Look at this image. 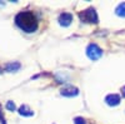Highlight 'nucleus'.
Here are the masks:
<instances>
[{"mask_svg": "<svg viewBox=\"0 0 125 124\" xmlns=\"http://www.w3.org/2000/svg\"><path fill=\"white\" fill-rule=\"evenodd\" d=\"M74 124H86L85 119L84 118H81V117H76L74 119Z\"/></svg>", "mask_w": 125, "mask_h": 124, "instance_id": "9b49d317", "label": "nucleus"}, {"mask_svg": "<svg viewBox=\"0 0 125 124\" xmlns=\"http://www.w3.org/2000/svg\"><path fill=\"white\" fill-rule=\"evenodd\" d=\"M20 63H16V61H14V63H8L5 65V70L6 71H16L20 69Z\"/></svg>", "mask_w": 125, "mask_h": 124, "instance_id": "6e6552de", "label": "nucleus"}, {"mask_svg": "<svg viewBox=\"0 0 125 124\" xmlns=\"http://www.w3.org/2000/svg\"><path fill=\"white\" fill-rule=\"evenodd\" d=\"M0 70H1V68H0Z\"/></svg>", "mask_w": 125, "mask_h": 124, "instance_id": "4468645a", "label": "nucleus"}, {"mask_svg": "<svg viewBox=\"0 0 125 124\" xmlns=\"http://www.w3.org/2000/svg\"><path fill=\"white\" fill-rule=\"evenodd\" d=\"M79 19H80V22L86 23V24H98L99 23L98 13L94 8H89V9H85L83 11H80Z\"/></svg>", "mask_w": 125, "mask_h": 124, "instance_id": "f03ea898", "label": "nucleus"}, {"mask_svg": "<svg viewBox=\"0 0 125 124\" xmlns=\"http://www.w3.org/2000/svg\"><path fill=\"white\" fill-rule=\"evenodd\" d=\"M58 22L61 26H69L73 22V14L71 13H61L59 15Z\"/></svg>", "mask_w": 125, "mask_h": 124, "instance_id": "39448f33", "label": "nucleus"}, {"mask_svg": "<svg viewBox=\"0 0 125 124\" xmlns=\"http://www.w3.org/2000/svg\"><path fill=\"white\" fill-rule=\"evenodd\" d=\"M19 114L24 115V117H31V115H34V112L31 110L28 105H21L19 108Z\"/></svg>", "mask_w": 125, "mask_h": 124, "instance_id": "0eeeda50", "label": "nucleus"}, {"mask_svg": "<svg viewBox=\"0 0 125 124\" xmlns=\"http://www.w3.org/2000/svg\"><path fill=\"white\" fill-rule=\"evenodd\" d=\"M60 94L62 97H76L79 94V89L75 88V87H73V85H69V87H64V88H61L60 90Z\"/></svg>", "mask_w": 125, "mask_h": 124, "instance_id": "20e7f679", "label": "nucleus"}, {"mask_svg": "<svg viewBox=\"0 0 125 124\" xmlns=\"http://www.w3.org/2000/svg\"><path fill=\"white\" fill-rule=\"evenodd\" d=\"M6 109H8V110H11V112H14V110L16 109L15 103H14V101H8V103H6Z\"/></svg>", "mask_w": 125, "mask_h": 124, "instance_id": "9d476101", "label": "nucleus"}, {"mask_svg": "<svg viewBox=\"0 0 125 124\" xmlns=\"http://www.w3.org/2000/svg\"><path fill=\"white\" fill-rule=\"evenodd\" d=\"M86 55L90 60H99L103 56V50L98 44H89L86 46Z\"/></svg>", "mask_w": 125, "mask_h": 124, "instance_id": "7ed1b4c3", "label": "nucleus"}, {"mask_svg": "<svg viewBox=\"0 0 125 124\" xmlns=\"http://www.w3.org/2000/svg\"><path fill=\"white\" fill-rule=\"evenodd\" d=\"M115 14L118 16H121V18H125V3H121L116 6L115 9Z\"/></svg>", "mask_w": 125, "mask_h": 124, "instance_id": "1a4fd4ad", "label": "nucleus"}, {"mask_svg": "<svg viewBox=\"0 0 125 124\" xmlns=\"http://www.w3.org/2000/svg\"><path fill=\"white\" fill-rule=\"evenodd\" d=\"M0 123H1V124H5V118H4V115H3L1 110H0Z\"/></svg>", "mask_w": 125, "mask_h": 124, "instance_id": "f8f14e48", "label": "nucleus"}, {"mask_svg": "<svg viewBox=\"0 0 125 124\" xmlns=\"http://www.w3.org/2000/svg\"><path fill=\"white\" fill-rule=\"evenodd\" d=\"M120 100H121V98L118 94H109L105 98V101H106V104L109 107H116V105H119Z\"/></svg>", "mask_w": 125, "mask_h": 124, "instance_id": "423d86ee", "label": "nucleus"}, {"mask_svg": "<svg viewBox=\"0 0 125 124\" xmlns=\"http://www.w3.org/2000/svg\"><path fill=\"white\" fill-rule=\"evenodd\" d=\"M14 20H15L16 26L28 34L35 33L39 28L38 18L33 11H20L15 15Z\"/></svg>", "mask_w": 125, "mask_h": 124, "instance_id": "f257e3e1", "label": "nucleus"}, {"mask_svg": "<svg viewBox=\"0 0 125 124\" xmlns=\"http://www.w3.org/2000/svg\"><path fill=\"white\" fill-rule=\"evenodd\" d=\"M121 95H123V98H125V85L121 88Z\"/></svg>", "mask_w": 125, "mask_h": 124, "instance_id": "ddd939ff", "label": "nucleus"}]
</instances>
